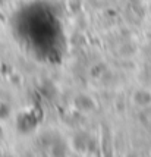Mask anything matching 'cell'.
<instances>
[{"label":"cell","mask_w":151,"mask_h":157,"mask_svg":"<svg viewBox=\"0 0 151 157\" xmlns=\"http://www.w3.org/2000/svg\"><path fill=\"white\" fill-rule=\"evenodd\" d=\"M132 101L138 107H148V106H151V91L147 88H139L137 91H134Z\"/></svg>","instance_id":"cell-2"},{"label":"cell","mask_w":151,"mask_h":157,"mask_svg":"<svg viewBox=\"0 0 151 157\" xmlns=\"http://www.w3.org/2000/svg\"><path fill=\"white\" fill-rule=\"evenodd\" d=\"M74 106L78 110H81L84 113H89L97 107V103L88 96V94H78L74 100Z\"/></svg>","instance_id":"cell-1"}]
</instances>
